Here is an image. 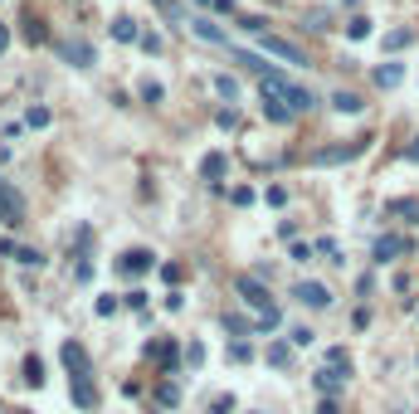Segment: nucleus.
<instances>
[{
    "mask_svg": "<svg viewBox=\"0 0 419 414\" xmlns=\"http://www.w3.org/2000/svg\"><path fill=\"white\" fill-rule=\"evenodd\" d=\"M258 88H263V98H268V103H283L293 117L317 108V93H307V88L288 83V74H278V69H273V74H263V79H258Z\"/></svg>",
    "mask_w": 419,
    "mask_h": 414,
    "instance_id": "f257e3e1",
    "label": "nucleus"
},
{
    "mask_svg": "<svg viewBox=\"0 0 419 414\" xmlns=\"http://www.w3.org/2000/svg\"><path fill=\"white\" fill-rule=\"evenodd\" d=\"M239 302L253 307V331H273V327H278V302H273V292L263 288V283L239 278Z\"/></svg>",
    "mask_w": 419,
    "mask_h": 414,
    "instance_id": "f03ea898",
    "label": "nucleus"
},
{
    "mask_svg": "<svg viewBox=\"0 0 419 414\" xmlns=\"http://www.w3.org/2000/svg\"><path fill=\"white\" fill-rule=\"evenodd\" d=\"M258 44H263L273 59H288V64H297V69H312L307 49H297V44H293V40H283V35H258Z\"/></svg>",
    "mask_w": 419,
    "mask_h": 414,
    "instance_id": "7ed1b4c3",
    "label": "nucleus"
},
{
    "mask_svg": "<svg viewBox=\"0 0 419 414\" xmlns=\"http://www.w3.org/2000/svg\"><path fill=\"white\" fill-rule=\"evenodd\" d=\"M288 297H297L302 307H312V312H327L332 307V292H327V283H312V278H302V283H293V292Z\"/></svg>",
    "mask_w": 419,
    "mask_h": 414,
    "instance_id": "20e7f679",
    "label": "nucleus"
},
{
    "mask_svg": "<svg viewBox=\"0 0 419 414\" xmlns=\"http://www.w3.org/2000/svg\"><path fill=\"white\" fill-rule=\"evenodd\" d=\"M25 219V200H20V190L0 176V224H20Z\"/></svg>",
    "mask_w": 419,
    "mask_h": 414,
    "instance_id": "39448f33",
    "label": "nucleus"
},
{
    "mask_svg": "<svg viewBox=\"0 0 419 414\" xmlns=\"http://www.w3.org/2000/svg\"><path fill=\"white\" fill-rule=\"evenodd\" d=\"M405 253H410V244H405L400 234H380L376 244H371V258H376V263H395V258H405Z\"/></svg>",
    "mask_w": 419,
    "mask_h": 414,
    "instance_id": "423d86ee",
    "label": "nucleus"
},
{
    "mask_svg": "<svg viewBox=\"0 0 419 414\" xmlns=\"http://www.w3.org/2000/svg\"><path fill=\"white\" fill-rule=\"evenodd\" d=\"M54 54H59V59H69L74 69H88V64H93V49L79 44V40H54Z\"/></svg>",
    "mask_w": 419,
    "mask_h": 414,
    "instance_id": "0eeeda50",
    "label": "nucleus"
},
{
    "mask_svg": "<svg viewBox=\"0 0 419 414\" xmlns=\"http://www.w3.org/2000/svg\"><path fill=\"white\" fill-rule=\"evenodd\" d=\"M147 268H156V253L151 248H132L117 258V273H147Z\"/></svg>",
    "mask_w": 419,
    "mask_h": 414,
    "instance_id": "6e6552de",
    "label": "nucleus"
},
{
    "mask_svg": "<svg viewBox=\"0 0 419 414\" xmlns=\"http://www.w3.org/2000/svg\"><path fill=\"white\" fill-rule=\"evenodd\" d=\"M147 356H151V361H161L166 375L180 371V351H176V341H151V346H147Z\"/></svg>",
    "mask_w": 419,
    "mask_h": 414,
    "instance_id": "1a4fd4ad",
    "label": "nucleus"
},
{
    "mask_svg": "<svg viewBox=\"0 0 419 414\" xmlns=\"http://www.w3.org/2000/svg\"><path fill=\"white\" fill-rule=\"evenodd\" d=\"M59 361L69 366V375H88V351L79 341H64V351H59Z\"/></svg>",
    "mask_w": 419,
    "mask_h": 414,
    "instance_id": "9d476101",
    "label": "nucleus"
},
{
    "mask_svg": "<svg viewBox=\"0 0 419 414\" xmlns=\"http://www.w3.org/2000/svg\"><path fill=\"white\" fill-rule=\"evenodd\" d=\"M327 371L341 375V380L351 375V351H346V346H327Z\"/></svg>",
    "mask_w": 419,
    "mask_h": 414,
    "instance_id": "9b49d317",
    "label": "nucleus"
},
{
    "mask_svg": "<svg viewBox=\"0 0 419 414\" xmlns=\"http://www.w3.org/2000/svg\"><path fill=\"white\" fill-rule=\"evenodd\" d=\"M224 171H229V161H224L219 151H214V156H205V166H200V176H205V180L214 185V190H219V180H224Z\"/></svg>",
    "mask_w": 419,
    "mask_h": 414,
    "instance_id": "f8f14e48",
    "label": "nucleus"
},
{
    "mask_svg": "<svg viewBox=\"0 0 419 414\" xmlns=\"http://www.w3.org/2000/svg\"><path fill=\"white\" fill-rule=\"evenodd\" d=\"M361 146H366V142H351V146H336V151H317L312 161H317V166H327V161H351V156H356Z\"/></svg>",
    "mask_w": 419,
    "mask_h": 414,
    "instance_id": "ddd939ff",
    "label": "nucleus"
},
{
    "mask_svg": "<svg viewBox=\"0 0 419 414\" xmlns=\"http://www.w3.org/2000/svg\"><path fill=\"white\" fill-rule=\"evenodd\" d=\"M312 385H317V395H322V400H332L336 390H341V375H332V371H327V366H322V371H317V380H312Z\"/></svg>",
    "mask_w": 419,
    "mask_h": 414,
    "instance_id": "4468645a",
    "label": "nucleus"
},
{
    "mask_svg": "<svg viewBox=\"0 0 419 414\" xmlns=\"http://www.w3.org/2000/svg\"><path fill=\"white\" fill-rule=\"evenodd\" d=\"M93 400H98V395H93L88 375H74V405H79V410H93Z\"/></svg>",
    "mask_w": 419,
    "mask_h": 414,
    "instance_id": "2eb2a0df",
    "label": "nucleus"
},
{
    "mask_svg": "<svg viewBox=\"0 0 419 414\" xmlns=\"http://www.w3.org/2000/svg\"><path fill=\"white\" fill-rule=\"evenodd\" d=\"M113 40L117 44H142V30L132 20H113Z\"/></svg>",
    "mask_w": 419,
    "mask_h": 414,
    "instance_id": "dca6fc26",
    "label": "nucleus"
},
{
    "mask_svg": "<svg viewBox=\"0 0 419 414\" xmlns=\"http://www.w3.org/2000/svg\"><path fill=\"white\" fill-rule=\"evenodd\" d=\"M268 366H273V371L293 366V351H288V341H273V346H268Z\"/></svg>",
    "mask_w": 419,
    "mask_h": 414,
    "instance_id": "f3484780",
    "label": "nucleus"
},
{
    "mask_svg": "<svg viewBox=\"0 0 419 414\" xmlns=\"http://www.w3.org/2000/svg\"><path fill=\"white\" fill-rule=\"evenodd\" d=\"M400 79H405V64H380V69H376V83H380V88H395Z\"/></svg>",
    "mask_w": 419,
    "mask_h": 414,
    "instance_id": "a211bd4d",
    "label": "nucleus"
},
{
    "mask_svg": "<svg viewBox=\"0 0 419 414\" xmlns=\"http://www.w3.org/2000/svg\"><path fill=\"white\" fill-rule=\"evenodd\" d=\"M190 30H195L200 40H210V44H229V40H224V30H219V25H210V20H190Z\"/></svg>",
    "mask_w": 419,
    "mask_h": 414,
    "instance_id": "6ab92c4d",
    "label": "nucleus"
},
{
    "mask_svg": "<svg viewBox=\"0 0 419 414\" xmlns=\"http://www.w3.org/2000/svg\"><path fill=\"white\" fill-rule=\"evenodd\" d=\"M332 108H336V113H361L366 98H356V93H332Z\"/></svg>",
    "mask_w": 419,
    "mask_h": 414,
    "instance_id": "aec40b11",
    "label": "nucleus"
},
{
    "mask_svg": "<svg viewBox=\"0 0 419 414\" xmlns=\"http://www.w3.org/2000/svg\"><path fill=\"white\" fill-rule=\"evenodd\" d=\"M25 40H30V44H44V40H49V35H44V20H40V15H25Z\"/></svg>",
    "mask_w": 419,
    "mask_h": 414,
    "instance_id": "412c9836",
    "label": "nucleus"
},
{
    "mask_svg": "<svg viewBox=\"0 0 419 414\" xmlns=\"http://www.w3.org/2000/svg\"><path fill=\"white\" fill-rule=\"evenodd\" d=\"M15 263H25V268H44V253H40V248H20V244H15Z\"/></svg>",
    "mask_w": 419,
    "mask_h": 414,
    "instance_id": "4be33fe9",
    "label": "nucleus"
},
{
    "mask_svg": "<svg viewBox=\"0 0 419 414\" xmlns=\"http://www.w3.org/2000/svg\"><path fill=\"white\" fill-rule=\"evenodd\" d=\"M346 35H351V40H371V15H356V20L346 25Z\"/></svg>",
    "mask_w": 419,
    "mask_h": 414,
    "instance_id": "5701e85b",
    "label": "nucleus"
},
{
    "mask_svg": "<svg viewBox=\"0 0 419 414\" xmlns=\"http://www.w3.org/2000/svg\"><path fill=\"white\" fill-rule=\"evenodd\" d=\"M25 380H30V385H44V361L40 356H25Z\"/></svg>",
    "mask_w": 419,
    "mask_h": 414,
    "instance_id": "b1692460",
    "label": "nucleus"
},
{
    "mask_svg": "<svg viewBox=\"0 0 419 414\" xmlns=\"http://www.w3.org/2000/svg\"><path fill=\"white\" fill-rule=\"evenodd\" d=\"M229 361H234V366L253 361V346H249V341H229Z\"/></svg>",
    "mask_w": 419,
    "mask_h": 414,
    "instance_id": "393cba45",
    "label": "nucleus"
},
{
    "mask_svg": "<svg viewBox=\"0 0 419 414\" xmlns=\"http://www.w3.org/2000/svg\"><path fill=\"white\" fill-rule=\"evenodd\" d=\"M214 93H219V98H229V103H234V98H239V83L229 79V74H219V79H214Z\"/></svg>",
    "mask_w": 419,
    "mask_h": 414,
    "instance_id": "a878e982",
    "label": "nucleus"
},
{
    "mask_svg": "<svg viewBox=\"0 0 419 414\" xmlns=\"http://www.w3.org/2000/svg\"><path fill=\"white\" fill-rule=\"evenodd\" d=\"M156 405H161V410H176V405H180V390H176V385H161V390H156Z\"/></svg>",
    "mask_w": 419,
    "mask_h": 414,
    "instance_id": "bb28decb",
    "label": "nucleus"
},
{
    "mask_svg": "<svg viewBox=\"0 0 419 414\" xmlns=\"http://www.w3.org/2000/svg\"><path fill=\"white\" fill-rule=\"evenodd\" d=\"M263 117H268V122H293V113H288L283 103H263Z\"/></svg>",
    "mask_w": 419,
    "mask_h": 414,
    "instance_id": "cd10ccee",
    "label": "nucleus"
},
{
    "mask_svg": "<svg viewBox=\"0 0 419 414\" xmlns=\"http://www.w3.org/2000/svg\"><path fill=\"white\" fill-rule=\"evenodd\" d=\"M239 25H244V30H249V35H268V20H263V15H244V20H239Z\"/></svg>",
    "mask_w": 419,
    "mask_h": 414,
    "instance_id": "c85d7f7f",
    "label": "nucleus"
},
{
    "mask_svg": "<svg viewBox=\"0 0 419 414\" xmlns=\"http://www.w3.org/2000/svg\"><path fill=\"white\" fill-rule=\"evenodd\" d=\"M25 127H49V108H30V113H25Z\"/></svg>",
    "mask_w": 419,
    "mask_h": 414,
    "instance_id": "c756f323",
    "label": "nucleus"
},
{
    "mask_svg": "<svg viewBox=\"0 0 419 414\" xmlns=\"http://www.w3.org/2000/svg\"><path fill=\"white\" fill-rule=\"evenodd\" d=\"M317 253H322V258H327V263H341V248H336L332 239H322V244H317Z\"/></svg>",
    "mask_w": 419,
    "mask_h": 414,
    "instance_id": "7c9ffc66",
    "label": "nucleus"
},
{
    "mask_svg": "<svg viewBox=\"0 0 419 414\" xmlns=\"http://www.w3.org/2000/svg\"><path fill=\"white\" fill-rule=\"evenodd\" d=\"M229 200H234V205H253V190H249V185H234Z\"/></svg>",
    "mask_w": 419,
    "mask_h": 414,
    "instance_id": "2f4dec72",
    "label": "nucleus"
},
{
    "mask_svg": "<svg viewBox=\"0 0 419 414\" xmlns=\"http://www.w3.org/2000/svg\"><path fill=\"white\" fill-rule=\"evenodd\" d=\"M317 341V331H307V327H293V346H312Z\"/></svg>",
    "mask_w": 419,
    "mask_h": 414,
    "instance_id": "473e14b6",
    "label": "nucleus"
},
{
    "mask_svg": "<svg viewBox=\"0 0 419 414\" xmlns=\"http://www.w3.org/2000/svg\"><path fill=\"white\" fill-rule=\"evenodd\" d=\"M142 98H147V103H161L166 93H161V83H142Z\"/></svg>",
    "mask_w": 419,
    "mask_h": 414,
    "instance_id": "72a5a7b5",
    "label": "nucleus"
},
{
    "mask_svg": "<svg viewBox=\"0 0 419 414\" xmlns=\"http://www.w3.org/2000/svg\"><path fill=\"white\" fill-rule=\"evenodd\" d=\"M185 361H190V366H200V361H205V346H200V341H190V346H185Z\"/></svg>",
    "mask_w": 419,
    "mask_h": 414,
    "instance_id": "f704fd0d",
    "label": "nucleus"
},
{
    "mask_svg": "<svg viewBox=\"0 0 419 414\" xmlns=\"http://www.w3.org/2000/svg\"><path fill=\"white\" fill-rule=\"evenodd\" d=\"M395 214H405V219H419V200H400Z\"/></svg>",
    "mask_w": 419,
    "mask_h": 414,
    "instance_id": "c9c22d12",
    "label": "nucleus"
},
{
    "mask_svg": "<svg viewBox=\"0 0 419 414\" xmlns=\"http://www.w3.org/2000/svg\"><path fill=\"white\" fill-rule=\"evenodd\" d=\"M268 205L283 209V205H288V190H283V185H273V190H268Z\"/></svg>",
    "mask_w": 419,
    "mask_h": 414,
    "instance_id": "e433bc0d",
    "label": "nucleus"
},
{
    "mask_svg": "<svg viewBox=\"0 0 419 414\" xmlns=\"http://www.w3.org/2000/svg\"><path fill=\"white\" fill-rule=\"evenodd\" d=\"M214 122H219V127H234V122H239V113H234V108H219V117H214Z\"/></svg>",
    "mask_w": 419,
    "mask_h": 414,
    "instance_id": "4c0bfd02",
    "label": "nucleus"
},
{
    "mask_svg": "<svg viewBox=\"0 0 419 414\" xmlns=\"http://www.w3.org/2000/svg\"><path fill=\"white\" fill-rule=\"evenodd\" d=\"M400 44H410V35H405V30H395V35H385V49H400Z\"/></svg>",
    "mask_w": 419,
    "mask_h": 414,
    "instance_id": "58836bf2",
    "label": "nucleus"
},
{
    "mask_svg": "<svg viewBox=\"0 0 419 414\" xmlns=\"http://www.w3.org/2000/svg\"><path fill=\"white\" fill-rule=\"evenodd\" d=\"M293 263H312V248H307V244H293Z\"/></svg>",
    "mask_w": 419,
    "mask_h": 414,
    "instance_id": "ea45409f",
    "label": "nucleus"
},
{
    "mask_svg": "<svg viewBox=\"0 0 419 414\" xmlns=\"http://www.w3.org/2000/svg\"><path fill=\"white\" fill-rule=\"evenodd\" d=\"M210 10H219V15H229V10H234V0H210Z\"/></svg>",
    "mask_w": 419,
    "mask_h": 414,
    "instance_id": "a19ab883",
    "label": "nucleus"
},
{
    "mask_svg": "<svg viewBox=\"0 0 419 414\" xmlns=\"http://www.w3.org/2000/svg\"><path fill=\"white\" fill-rule=\"evenodd\" d=\"M317 414H341V410H336V400H322V405H317Z\"/></svg>",
    "mask_w": 419,
    "mask_h": 414,
    "instance_id": "79ce46f5",
    "label": "nucleus"
},
{
    "mask_svg": "<svg viewBox=\"0 0 419 414\" xmlns=\"http://www.w3.org/2000/svg\"><path fill=\"white\" fill-rule=\"evenodd\" d=\"M10 49V25H0V54Z\"/></svg>",
    "mask_w": 419,
    "mask_h": 414,
    "instance_id": "37998d69",
    "label": "nucleus"
},
{
    "mask_svg": "<svg viewBox=\"0 0 419 414\" xmlns=\"http://www.w3.org/2000/svg\"><path fill=\"white\" fill-rule=\"evenodd\" d=\"M405 156H410V161H419V137L410 142V151H405Z\"/></svg>",
    "mask_w": 419,
    "mask_h": 414,
    "instance_id": "c03bdc74",
    "label": "nucleus"
},
{
    "mask_svg": "<svg viewBox=\"0 0 419 414\" xmlns=\"http://www.w3.org/2000/svg\"><path fill=\"white\" fill-rule=\"evenodd\" d=\"M15 414H30V410H15Z\"/></svg>",
    "mask_w": 419,
    "mask_h": 414,
    "instance_id": "a18cd8bd",
    "label": "nucleus"
}]
</instances>
